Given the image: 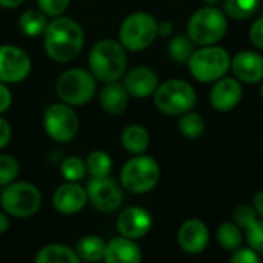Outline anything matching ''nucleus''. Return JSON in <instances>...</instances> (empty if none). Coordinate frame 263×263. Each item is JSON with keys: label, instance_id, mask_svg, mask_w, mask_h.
Listing matches in <instances>:
<instances>
[{"label": "nucleus", "instance_id": "1", "mask_svg": "<svg viewBox=\"0 0 263 263\" xmlns=\"http://www.w3.org/2000/svg\"><path fill=\"white\" fill-rule=\"evenodd\" d=\"M85 32L82 26L69 17H54L48 22L43 32V46L46 55L59 63L74 60L83 49Z\"/></svg>", "mask_w": 263, "mask_h": 263}, {"label": "nucleus", "instance_id": "2", "mask_svg": "<svg viewBox=\"0 0 263 263\" xmlns=\"http://www.w3.org/2000/svg\"><path fill=\"white\" fill-rule=\"evenodd\" d=\"M126 49L119 40L102 39L89 51L88 66L91 74L103 83L116 82L126 71Z\"/></svg>", "mask_w": 263, "mask_h": 263}, {"label": "nucleus", "instance_id": "3", "mask_svg": "<svg viewBox=\"0 0 263 263\" xmlns=\"http://www.w3.org/2000/svg\"><path fill=\"white\" fill-rule=\"evenodd\" d=\"M228 32V17L223 9L214 5L199 8L191 14L186 23V34L196 46L219 43Z\"/></svg>", "mask_w": 263, "mask_h": 263}, {"label": "nucleus", "instance_id": "4", "mask_svg": "<svg viewBox=\"0 0 263 263\" xmlns=\"http://www.w3.org/2000/svg\"><path fill=\"white\" fill-rule=\"evenodd\" d=\"M190 74L202 83H214L225 77L231 69L230 52L216 45H206L196 49L188 60Z\"/></svg>", "mask_w": 263, "mask_h": 263}, {"label": "nucleus", "instance_id": "5", "mask_svg": "<svg viewBox=\"0 0 263 263\" xmlns=\"http://www.w3.org/2000/svg\"><path fill=\"white\" fill-rule=\"evenodd\" d=\"M153 96L156 108L165 116H182L191 111L197 103L194 86L182 79H171L159 83Z\"/></svg>", "mask_w": 263, "mask_h": 263}, {"label": "nucleus", "instance_id": "6", "mask_svg": "<svg viewBox=\"0 0 263 263\" xmlns=\"http://www.w3.org/2000/svg\"><path fill=\"white\" fill-rule=\"evenodd\" d=\"M160 180V166L151 156H133L120 171L122 188L133 194H146L153 191Z\"/></svg>", "mask_w": 263, "mask_h": 263}, {"label": "nucleus", "instance_id": "7", "mask_svg": "<svg viewBox=\"0 0 263 263\" xmlns=\"http://www.w3.org/2000/svg\"><path fill=\"white\" fill-rule=\"evenodd\" d=\"M55 92L63 103L83 106L94 99L97 92V79L91 71L71 68L59 76L55 82Z\"/></svg>", "mask_w": 263, "mask_h": 263}, {"label": "nucleus", "instance_id": "8", "mask_svg": "<svg viewBox=\"0 0 263 263\" xmlns=\"http://www.w3.org/2000/svg\"><path fill=\"white\" fill-rule=\"evenodd\" d=\"M2 210L15 219H28L37 214L42 206L40 190L29 182H12L0 193Z\"/></svg>", "mask_w": 263, "mask_h": 263}, {"label": "nucleus", "instance_id": "9", "mask_svg": "<svg viewBox=\"0 0 263 263\" xmlns=\"http://www.w3.org/2000/svg\"><path fill=\"white\" fill-rule=\"evenodd\" d=\"M157 20L143 11L129 14L120 25L119 42L126 51H143L154 43L159 35Z\"/></svg>", "mask_w": 263, "mask_h": 263}, {"label": "nucleus", "instance_id": "10", "mask_svg": "<svg viewBox=\"0 0 263 263\" xmlns=\"http://www.w3.org/2000/svg\"><path fill=\"white\" fill-rule=\"evenodd\" d=\"M43 128L54 142H71L79 133V117L74 106L63 102L48 106L43 117Z\"/></svg>", "mask_w": 263, "mask_h": 263}, {"label": "nucleus", "instance_id": "11", "mask_svg": "<svg viewBox=\"0 0 263 263\" xmlns=\"http://www.w3.org/2000/svg\"><path fill=\"white\" fill-rule=\"evenodd\" d=\"M86 196L88 202L102 213H112L123 202L122 186L109 176L100 179L91 177L86 185Z\"/></svg>", "mask_w": 263, "mask_h": 263}, {"label": "nucleus", "instance_id": "12", "mask_svg": "<svg viewBox=\"0 0 263 263\" xmlns=\"http://www.w3.org/2000/svg\"><path fill=\"white\" fill-rule=\"evenodd\" d=\"M31 59L26 51L12 45H0V82L20 83L31 72Z\"/></svg>", "mask_w": 263, "mask_h": 263}, {"label": "nucleus", "instance_id": "13", "mask_svg": "<svg viewBox=\"0 0 263 263\" xmlns=\"http://www.w3.org/2000/svg\"><path fill=\"white\" fill-rule=\"evenodd\" d=\"M210 239L211 234L208 225L200 219L185 220L177 231V243L180 250L190 256L202 254L206 250Z\"/></svg>", "mask_w": 263, "mask_h": 263}, {"label": "nucleus", "instance_id": "14", "mask_svg": "<svg viewBox=\"0 0 263 263\" xmlns=\"http://www.w3.org/2000/svg\"><path fill=\"white\" fill-rule=\"evenodd\" d=\"M242 97H243L242 82H239L236 77H228V76L216 80L210 91L211 108L219 112L233 111L240 103Z\"/></svg>", "mask_w": 263, "mask_h": 263}, {"label": "nucleus", "instance_id": "15", "mask_svg": "<svg viewBox=\"0 0 263 263\" xmlns=\"http://www.w3.org/2000/svg\"><path fill=\"white\" fill-rule=\"evenodd\" d=\"M86 202V188L79 182H66L60 185L52 196V206L62 216H74L80 213Z\"/></svg>", "mask_w": 263, "mask_h": 263}, {"label": "nucleus", "instance_id": "16", "mask_svg": "<svg viewBox=\"0 0 263 263\" xmlns=\"http://www.w3.org/2000/svg\"><path fill=\"white\" fill-rule=\"evenodd\" d=\"M153 228V216L142 206H129L117 217V230L120 236L129 239H142Z\"/></svg>", "mask_w": 263, "mask_h": 263}, {"label": "nucleus", "instance_id": "17", "mask_svg": "<svg viewBox=\"0 0 263 263\" xmlns=\"http://www.w3.org/2000/svg\"><path fill=\"white\" fill-rule=\"evenodd\" d=\"M230 71L242 83H260L263 80V55L253 49L240 51L231 57Z\"/></svg>", "mask_w": 263, "mask_h": 263}, {"label": "nucleus", "instance_id": "18", "mask_svg": "<svg viewBox=\"0 0 263 263\" xmlns=\"http://www.w3.org/2000/svg\"><path fill=\"white\" fill-rule=\"evenodd\" d=\"M123 85L131 97L146 99L156 92L159 86V76L148 66H136L125 74Z\"/></svg>", "mask_w": 263, "mask_h": 263}, {"label": "nucleus", "instance_id": "19", "mask_svg": "<svg viewBox=\"0 0 263 263\" xmlns=\"http://www.w3.org/2000/svg\"><path fill=\"white\" fill-rule=\"evenodd\" d=\"M103 260L106 263H139L142 262V251L134 239L119 236L106 243Z\"/></svg>", "mask_w": 263, "mask_h": 263}, {"label": "nucleus", "instance_id": "20", "mask_svg": "<svg viewBox=\"0 0 263 263\" xmlns=\"http://www.w3.org/2000/svg\"><path fill=\"white\" fill-rule=\"evenodd\" d=\"M129 92L126 91L123 83L108 82L99 92V102L103 111L109 116H120L126 111L129 103Z\"/></svg>", "mask_w": 263, "mask_h": 263}, {"label": "nucleus", "instance_id": "21", "mask_svg": "<svg viewBox=\"0 0 263 263\" xmlns=\"http://www.w3.org/2000/svg\"><path fill=\"white\" fill-rule=\"evenodd\" d=\"M120 142L129 154H143L149 146V133L143 125L133 123L122 131Z\"/></svg>", "mask_w": 263, "mask_h": 263}, {"label": "nucleus", "instance_id": "22", "mask_svg": "<svg viewBox=\"0 0 263 263\" xmlns=\"http://www.w3.org/2000/svg\"><path fill=\"white\" fill-rule=\"evenodd\" d=\"M35 262L37 263H79L80 259L77 256V253L66 247V245H60V243H51L43 247L39 254L35 256Z\"/></svg>", "mask_w": 263, "mask_h": 263}, {"label": "nucleus", "instance_id": "23", "mask_svg": "<svg viewBox=\"0 0 263 263\" xmlns=\"http://www.w3.org/2000/svg\"><path fill=\"white\" fill-rule=\"evenodd\" d=\"M48 26V15L40 9H28L18 18V29L28 37L43 35Z\"/></svg>", "mask_w": 263, "mask_h": 263}, {"label": "nucleus", "instance_id": "24", "mask_svg": "<svg viewBox=\"0 0 263 263\" xmlns=\"http://www.w3.org/2000/svg\"><path fill=\"white\" fill-rule=\"evenodd\" d=\"M216 239L225 251L233 253L243 243V230L234 222H223L216 231Z\"/></svg>", "mask_w": 263, "mask_h": 263}, {"label": "nucleus", "instance_id": "25", "mask_svg": "<svg viewBox=\"0 0 263 263\" xmlns=\"http://www.w3.org/2000/svg\"><path fill=\"white\" fill-rule=\"evenodd\" d=\"M105 247H106V243L99 236H83L77 242L76 253H77L80 262L82 260H85V262H99V260H103Z\"/></svg>", "mask_w": 263, "mask_h": 263}, {"label": "nucleus", "instance_id": "26", "mask_svg": "<svg viewBox=\"0 0 263 263\" xmlns=\"http://www.w3.org/2000/svg\"><path fill=\"white\" fill-rule=\"evenodd\" d=\"M85 165H86V173L91 177H94V179L108 177L112 170V159L106 151L96 149L88 154Z\"/></svg>", "mask_w": 263, "mask_h": 263}, {"label": "nucleus", "instance_id": "27", "mask_svg": "<svg viewBox=\"0 0 263 263\" xmlns=\"http://www.w3.org/2000/svg\"><path fill=\"white\" fill-rule=\"evenodd\" d=\"M205 120L203 117L199 114V112H194L193 109L182 114L179 117V122H177V129L179 133L186 137V139H199L203 133H205Z\"/></svg>", "mask_w": 263, "mask_h": 263}, {"label": "nucleus", "instance_id": "28", "mask_svg": "<svg viewBox=\"0 0 263 263\" xmlns=\"http://www.w3.org/2000/svg\"><path fill=\"white\" fill-rule=\"evenodd\" d=\"M260 0H223V12L233 20H247L256 14Z\"/></svg>", "mask_w": 263, "mask_h": 263}, {"label": "nucleus", "instance_id": "29", "mask_svg": "<svg viewBox=\"0 0 263 263\" xmlns=\"http://www.w3.org/2000/svg\"><path fill=\"white\" fill-rule=\"evenodd\" d=\"M196 51V43L186 35H176L168 42V55L176 63H188L191 54Z\"/></svg>", "mask_w": 263, "mask_h": 263}, {"label": "nucleus", "instance_id": "30", "mask_svg": "<svg viewBox=\"0 0 263 263\" xmlns=\"http://www.w3.org/2000/svg\"><path fill=\"white\" fill-rule=\"evenodd\" d=\"M60 173L66 182H80L86 174L85 160L76 156L66 157L60 165Z\"/></svg>", "mask_w": 263, "mask_h": 263}, {"label": "nucleus", "instance_id": "31", "mask_svg": "<svg viewBox=\"0 0 263 263\" xmlns=\"http://www.w3.org/2000/svg\"><path fill=\"white\" fill-rule=\"evenodd\" d=\"M20 173V166L15 157L9 154H0V186L12 183Z\"/></svg>", "mask_w": 263, "mask_h": 263}, {"label": "nucleus", "instance_id": "32", "mask_svg": "<svg viewBox=\"0 0 263 263\" xmlns=\"http://www.w3.org/2000/svg\"><path fill=\"white\" fill-rule=\"evenodd\" d=\"M243 231L248 247H251L259 254H263V217H257Z\"/></svg>", "mask_w": 263, "mask_h": 263}, {"label": "nucleus", "instance_id": "33", "mask_svg": "<svg viewBox=\"0 0 263 263\" xmlns=\"http://www.w3.org/2000/svg\"><path fill=\"white\" fill-rule=\"evenodd\" d=\"M257 213L254 210L253 205H239L234 213H233V219H234V223L239 225L242 230H245L250 223H253L256 219H257Z\"/></svg>", "mask_w": 263, "mask_h": 263}, {"label": "nucleus", "instance_id": "34", "mask_svg": "<svg viewBox=\"0 0 263 263\" xmlns=\"http://www.w3.org/2000/svg\"><path fill=\"white\" fill-rule=\"evenodd\" d=\"M69 2L71 0H37V5H39V9L43 11L46 15L57 17V15H62L68 9Z\"/></svg>", "mask_w": 263, "mask_h": 263}, {"label": "nucleus", "instance_id": "35", "mask_svg": "<svg viewBox=\"0 0 263 263\" xmlns=\"http://www.w3.org/2000/svg\"><path fill=\"white\" fill-rule=\"evenodd\" d=\"M230 260L233 263H260L262 257L251 247H239L236 251H233Z\"/></svg>", "mask_w": 263, "mask_h": 263}, {"label": "nucleus", "instance_id": "36", "mask_svg": "<svg viewBox=\"0 0 263 263\" xmlns=\"http://www.w3.org/2000/svg\"><path fill=\"white\" fill-rule=\"evenodd\" d=\"M250 42L257 49H263V15L256 18L250 28Z\"/></svg>", "mask_w": 263, "mask_h": 263}, {"label": "nucleus", "instance_id": "37", "mask_svg": "<svg viewBox=\"0 0 263 263\" xmlns=\"http://www.w3.org/2000/svg\"><path fill=\"white\" fill-rule=\"evenodd\" d=\"M11 103H12V94L6 86V83L0 82V114L6 112L11 108Z\"/></svg>", "mask_w": 263, "mask_h": 263}, {"label": "nucleus", "instance_id": "38", "mask_svg": "<svg viewBox=\"0 0 263 263\" xmlns=\"http://www.w3.org/2000/svg\"><path fill=\"white\" fill-rule=\"evenodd\" d=\"M11 136H12V131H11V125L8 123L6 119L2 117L0 114V149H3L9 140H11Z\"/></svg>", "mask_w": 263, "mask_h": 263}, {"label": "nucleus", "instance_id": "39", "mask_svg": "<svg viewBox=\"0 0 263 263\" xmlns=\"http://www.w3.org/2000/svg\"><path fill=\"white\" fill-rule=\"evenodd\" d=\"M253 206L259 217H263V190L257 191L253 197Z\"/></svg>", "mask_w": 263, "mask_h": 263}, {"label": "nucleus", "instance_id": "40", "mask_svg": "<svg viewBox=\"0 0 263 263\" xmlns=\"http://www.w3.org/2000/svg\"><path fill=\"white\" fill-rule=\"evenodd\" d=\"M157 29H159V35H170L174 28H173V23L171 22L163 20V22H159L157 23Z\"/></svg>", "mask_w": 263, "mask_h": 263}, {"label": "nucleus", "instance_id": "41", "mask_svg": "<svg viewBox=\"0 0 263 263\" xmlns=\"http://www.w3.org/2000/svg\"><path fill=\"white\" fill-rule=\"evenodd\" d=\"M25 0H0V8H6V9H12V8H18Z\"/></svg>", "mask_w": 263, "mask_h": 263}, {"label": "nucleus", "instance_id": "42", "mask_svg": "<svg viewBox=\"0 0 263 263\" xmlns=\"http://www.w3.org/2000/svg\"><path fill=\"white\" fill-rule=\"evenodd\" d=\"M9 228V219L5 211H0V234H3Z\"/></svg>", "mask_w": 263, "mask_h": 263}, {"label": "nucleus", "instance_id": "43", "mask_svg": "<svg viewBox=\"0 0 263 263\" xmlns=\"http://www.w3.org/2000/svg\"><path fill=\"white\" fill-rule=\"evenodd\" d=\"M206 5H216V3H219L220 0H203Z\"/></svg>", "mask_w": 263, "mask_h": 263}, {"label": "nucleus", "instance_id": "44", "mask_svg": "<svg viewBox=\"0 0 263 263\" xmlns=\"http://www.w3.org/2000/svg\"><path fill=\"white\" fill-rule=\"evenodd\" d=\"M260 83H262V85H260V91H259V94H260V99L263 100V80L260 82Z\"/></svg>", "mask_w": 263, "mask_h": 263}]
</instances>
